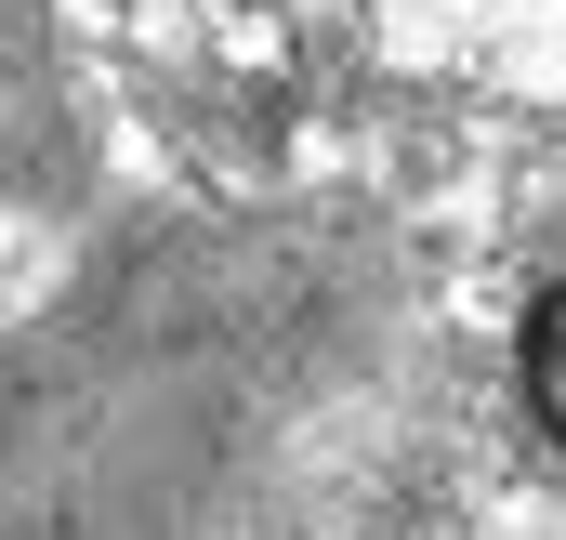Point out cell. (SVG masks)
Here are the masks:
<instances>
[{"label":"cell","instance_id":"cell-1","mask_svg":"<svg viewBox=\"0 0 566 540\" xmlns=\"http://www.w3.org/2000/svg\"><path fill=\"white\" fill-rule=\"evenodd\" d=\"M514 383H527V422L566 448V277H541L514 316Z\"/></svg>","mask_w":566,"mask_h":540}]
</instances>
